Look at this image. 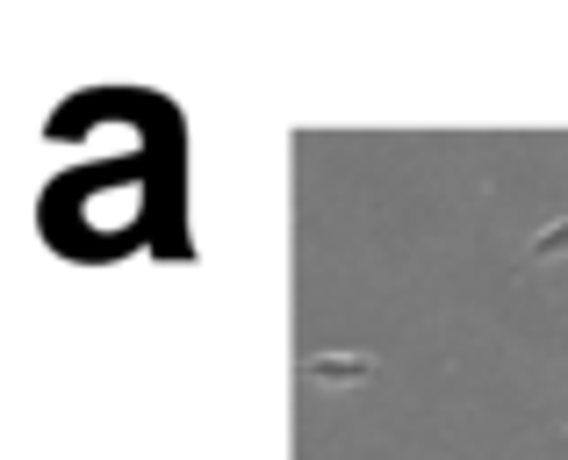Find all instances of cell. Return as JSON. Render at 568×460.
<instances>
[{
    "mask_svg": "<svg viewBox=\"0 0 568 460\" xmlns=\"http://www.w3.org/2000/svg\"><path fill=\"white\" fill-rule=\"evenodd\" d=\"M555 259H568V216H555V224L526 245V266H555Z\"/></svg>",
    "mask_w": 568,
    "mask_h": 460,
    "instance_id": "cell-2",
    "label": "cell"
},
{
    "mask_svg": "<svg viewBox=\"0 0 568 460\" xmlns=\"http://www.w3.org/2000/svg\"><path fill=\"white\" fill-rule=\"evenodd\" d=\"M295 375H303L310 389H367L382 367H375V352H303Z\"/></svg>",
    "mask_w": 568,
    "mask_h": 460,
    "instance_id": "cell-1",
    "label": "cell"
}]
</instances>
